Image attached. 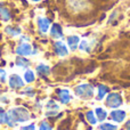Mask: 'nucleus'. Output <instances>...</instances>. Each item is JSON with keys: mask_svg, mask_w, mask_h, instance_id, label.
Segmentation results:
<instances>
[{"mask_svg": "<svg viewBox=\"0 0 130 130\" xmlns=\"http://www.w3.org/2000/svg\"><path fill=\"white\" fill-rule=\"evenodd\" d=\"M30 119V112L23 106H17V107L10 108L6 112V118H5V123L8 124V127L13 128L16 123H23V122L29 121Z\"/></svg>", "mask_w": 130, "mask_h": 130, "instance_id": "obj_1", "label": "nucleus"}, {"mask_svg": "<svg viewBox=\"0 0 130 130\" xmlns=\"http://www.w3.org/2000/svg\"><path fill=\"white\" fill-rule=\"evenodd\" d=\"M74 92L78 97H80L81 99H85V101H88V99L92 98L95 95L94 91V87L89 83H82V85H79L74 88Z\"/></svg>", "mask_w": 130, "mask_h": 130, "instance_id": "obj_2", "label": "nucleus"}, {"mask_svg": "<svg viewBox=\"0 0 130 130\" xmlns=\"http://www.w3.org/2000/svg\"><path fill=\"white\" fill-rule=\"evenodd\" d=\"M123 103V99L122 96L118 92H111L107 95V98H106V105L111 108H118L122 105Z\"/></svg>", "mask_w": 130, "mask_h": 130, "instance_id": "obj_3", "label": "nucleus"}, {"mask_svg": "<svg viewBox=\"0 0 130 130\" xmlns=\"http://www.w3.org/2000/svg\"><path fill=\"white\" fill-rule=\"evenodd\" d=\"M8 86L11 89H21L24 87V80L18 74H11L8 79Z\"/></svg>", "mask_w": 130, "mask_h": 130, "instance_id": "obj_4", "label": "nucleus"}, {"mask_svg": "<svg viewBox=\"0 0 130 130\" xmlns=\"http://www.w3.org/2000/svg\"><path fill=\"white\" fill-rule=\"evenodd\" d=\"M32 52H33V48L27 42H21L16 48V54L18 56H30L32 55Z\"/></svg>", "mask_w": 130, "mask_h": 130, "instance_id": "obj_5", "label": "nucleus"}, {"mask_svg": "<svg viewBox=\"0 0 130 130\" xmlns=\"http://www.w3.org/2000/svg\"><path fill=\"white\" fill-rule=\"evenodd\" d=\"M126 117H127V113H126V111H123V110H114V111H112L110 114L111 120L114 122H118V123L124 121Z\"/></svg>", "mask_w": 130, "mask_h": 130, "instance_id": "obj_6", "label": "nucleus"}, {"mask_svg": "<svg viewBox=\"0 0 130 130\" xmlns=\"http://www.w3.org/2000/svg\"><path fill=\"white\" fill-rule=\"evenodd\" d=\"M54 50L59 57H65L69 55V49L62 41H56L54 43Z\"/></svg>", "mask_w": 130, "mask_h": 130, "instance_id": "obj_7", "label": "nucleus"}, {"mask_svg": "<svg viewBox=\"0 0 130 130\" xmlns=\"http://www.w3.org/2000/svg\"><path fill=\"white\" fill-rule=\"evenodd\" d=\"M50 37L56 39V40L63 38V30H62L61 25L56 24V23L52 25V29H50Z\"/></svg>", "mask_w": 130, "mask_h": 130, "instance_id": "obj_8", "label": "nucleus"}, {"mask_svg": "<svg viewBox=\"0 0 130 130\" xmlns=\"http://www.w3.org/2000/svg\"><path fill=\"white\" fill-rule=\"evenodd\" d=\"M57 96H58L59 102L62 104H67L71 101V94L67 89H58L57 90Z\"/></svg>", "mask_w": 130, "mask_h": 130, "instance_id": "obj_9", "label": "nucleus"}, {"mask_svg": "<svg viewBox=\"0 0 130 130\" xmlns=\"http://www.w3.org/2000/svg\"><path fill=\"white\" fill-rule=\"evenodd\" d=\"M49 25H50V21L46 17H39L38 18V27L40 30V32L46 33L49 30Z\"/></svg>", "mask_w": 130, "mask_h": 130, "instance_id": "obj_10", "label": "nucleus"}, {"mask_svg": "<svg viewBox=\"0 0 130 130\" xmlns=\"http://www.w3.org/2000/svg\"><path fill=\"white\" fill-rule=\"evenodd\" d=\"M15 64L21 69H27L31 65V62L24 56H17L15 59Z\"/></svg>", "mask_w": 130, "mask_h": 130, "instance_id": "obj_11", "label": "nucleus"}, {"mask_svg": "<svg viewBox=\"0 0 130 130\" xmlns=\"http://www.w3.org/2000/svg\"><path fill=\"white\" fill-rule=\"evenodd\" d=\"M79 42H80V38L78 36H70L67 37V46L71 48L72 50H75L76 47L79 46Z\"/></svg>", "mask_w": 130, "mask_h": 130, "instance_id": "obj_12", "label": "nucleus"}, {"mask_svg": "<svg viewBox=\"0 0 130 130\" xmlns=\"http://www.w3.org/2000/svg\"><path fill=\"white\" fill-rule=\"evenodd\" d=\"M36 71H37V73H38L39 75L47 76V75H49V73H50V67L48 66V65H46V64H39L38 66H37Z\"/></svg>", "mask_w": 130, "mask_h": 130, "instance_id": "obj_13", "label": "nucleus"}, {"mask_svg": "<svg viewBox=\"0 0 130 130\" xmlns=\"http://www.w3.org/2000/svg\"><path fill=\"white\" fill-rule=\"evenodd\" d=\"M95 115H96V118H97L98 121L103 122L104 120L107 118V112H106L103 107H97L96 110H95Z\"/></svg>", "mask_w": 130, "mask_h": 130, "instance_id": "obj_14", "label": "nucleus"}, {"mask_svg": "<svg viewBox=\"0 0 130 130\" xmlns=\"http://www.w3.org/2000/svg\"><path fill=\"white\" fill-rule=\"evenodd\" d=\"M36 80V74L32 70H26L24 72V81L26 83H32Z\"/></svg>", "mask_w": 130, "mask_h": 130, "instance_id": "obj_15", "label": "nucleus"}, {"mask_svg": "<svg viewBox=\"0 0 130 130\" xmlns=\"http://www.w3.org/2000/svg\"><path fill=\"white\" fill-rule=\"evenodd\" d=\"M5 31H6L7 34H9V36L11 37H17L21 34V29L20 27H16V26H7L6 29H5Z\"/></svg>", "mask_w": 130, "mask_h": 130, "instance_id": "obj_16", "label": "nucleus"}, {"mask_svg": "<svg viewBox=\"0 0 130 130\" xmlns=\"http://www.w3.org/2000/svg\"><path fill=\"white\" fill-rule=\"evenodd\" d=\"M107 94H108V87H106V86H104V85L98 86V94H97V99H99V101H101V99H103Z\"/></svg>", "mask_w": 130, "mask_h": 130, "instance_id": "obj_17", "label": "nucleus"}, {"mask_svg": "<svg viewBox=\"0 0 130 130\" xmlns=\"http://www.w3.org/2000/svg\"><path fill=\"white\" fill-rule=\"evenodd\" d=\"M10 18H11L10 11H9L7 8H4V7H2V9L0 10V20L4 21V22H8Z\"/></svg>", "mask_w": 130, "mask_h": 130, "instance_id": "obj_18", "label": "nucleus"}, {"mask_svg": "<svg viewBox=\"0 0 130 130\" xmlns=\"http://www.w3.org/2000/svg\"><path fill=\"white\" fill-rule=\"evenodd\" d=\"M86 119H87V121L89 122L90 124H96L97 121H98L96 115H95V113L92 112V111H88V112L86 113Z\"/></svg>", "mask_w": 130, "mask_h": 130, "instance_id": "obj_19", "label": "nucleus"}, {"mask_svg": "<svg viewBox=\"0 0 130 130\" xmlns=\"http://www.w3.org/2000/svg\"><path fill=\"white\" fill-rule=\"evenodd\" d=\"M46 107L48 111H58L59 105L55 101H48V103L46 104Z\"/></svg>", "mask_w": 130, "mask_h": 130, "instance_id": "obj_20", "label": "nucleus"}, {"mask_svg": "<svg viewBox=\"0 0 130 130\" xmlns=\"http://www.w3.org/2000/svg\"><path fill=\"white\" fill-rule=\"evenodd\" d=\"M99 129L101 130H118V127L112 123H102Z\"/></svg>", "mask_w": 130, "mask_h": 130, "instance_id": "obj_21", "label": "nucleus"}, {"mask_svg": "<svg viewBox=\"0 0 130 130\" xmlns=\"http://www.w3.org/2000/svg\"><path fill=\"white\" fill-rule=\"evenodd\" d=\"M39 130H53V128L47 121H41L39 124Z\"/></svg>", "mask_w": 130, "mask_h": 130, "instance_id": "obj_22", "label": "nucleus"}, {"mask_svg": "<svg viewBox=\"0 0 130 130\" xmlns=\"http://www.w3.org/2000/svg\"><path fill=\"white\" fill-rule=\"evenodd\" d=\"M80 49L83 50V52L89 53V52H90V46H89V43H88L86 40L81 41V43H80Z\"/></svg>", "mask_w": 130, "mask_h": 130, "instance_id": "obj_23", "label": "nucleus"}, {"mask_svg": "<svg viewBox=\"0 0 130 130\" xmlns=\"http://www.w3.org/2000/svg\"><path fill=\"white\" fill-rule=\"evenodd\" d=\"M23 94H24V95H26V96H29V97H33V96H34V94H36V91H34V89H33V88H31V87H27V88H25V89H24V91H23Z\"/></svg>", "mask_w": 130, "mask_h": 130, "instance_id": "obj_24", "label": "nucleus"}, {"mask_svg": "<svg viewBox=\"0 0 130 130\" xmlns=\"http://www.w3.org/2000/svg\"><path fill=\"white\" fill-rule=\"evenodd\" d=\"M7 80V73L4 69H0V83H5Z\"/></svg>", "mask_w": 130, "mask_h": 130, "instance_id": "obj_25", "label": "nucleus"}, {"mask_svg": "<svg viewBox=\"0 0 130 130\" xmlns=\"http://www.w3.org/2000/svg\"><path fill=\"white\" fill-rule=\"evenodd\" d=\"M5 118H6V111L0 107V124L5 123Z\"/></svg>", "mask_w": 130, "mask_h": 130, "instance_id": "obj_26", "label": "nucleus"}, {"mask_svg": "<svg viewBox=\"0 0 130 130\" xmlns=\"http://www.w3.org/2000/svg\"><path fill=\"white\" fill-rule=\"evenodd\" d=\"M57 114H58V111H48V112L46 113V117L52 118V117H56Z\"/></svg>", "mask_w": 130, "mask_h": 130, "instance_id": "obj_27", "label": "nucleus"}, {"mask_svg": "<svg viewBox=\"0 0 130 130\" xmlns=\"http://www.w3.org/2000/svg\"><path fill=\"white\" fill-rule=\"evenodd\" d=\"M22 130H36V126H34L33 123L27 124V126H25V127H22Z\"/></svg>", "mask_w": 130, "mask_h": 130, "instance_id": "obj_28", "label": "nucleus"}, {"mask_svg": "<svg viewBox=\"0 0 130 130\" xmlns=\"http://www.w3.org/2000/svg\"><path fill=\"white\" fill-rule=\"evenodd\" d=\"M8 102H9L8 97H6V96H0V103H2V104H8Z\"/></svg>", "mask_w": 130, "mask_h": 130, "instance_id": "obj_29", "label": "nucleus"}, {"mask_svg": "<svg viewBox=\"0 0 130 130\" xmlns=\"http://www.w3.org/2000/svg\"><path fill=\"white\" fill-rule=\"evenodd\" d=\"M126 130H130V120L126 122Z\"/></svg>", "mask_w": 130, "mask_h": 130, "instance_id": "obj_30", "label": "nucleus"}, {"mask_svg": "<svg viewBox=\"0 0 130 130\" xmlns=\"http://www.w3.org/2000/svg\"><path fill=\"white\" fill-rule=\"evenodd\" d=\"M31 1H33V2H39V1H41V0H31Z\"/></svg>", "mask_w": 130, "mask_h": 130, "instance_id": "obj_31", "label": "nucleus"}, {"mask_svg": "<svg viewBox=\"0 0 130 130\" xmlns=\"http://www.w3.org/2000/svg\"><path fill=\"white\" fill-rule=\"evenodd\" d=\"M1 9H2V5L0 4V10H1Z\"/></svg>", "mask_w": 130, "mask_h": 130, "instance_id": "obj_32", "label": "nucleus"}]
</instances>
